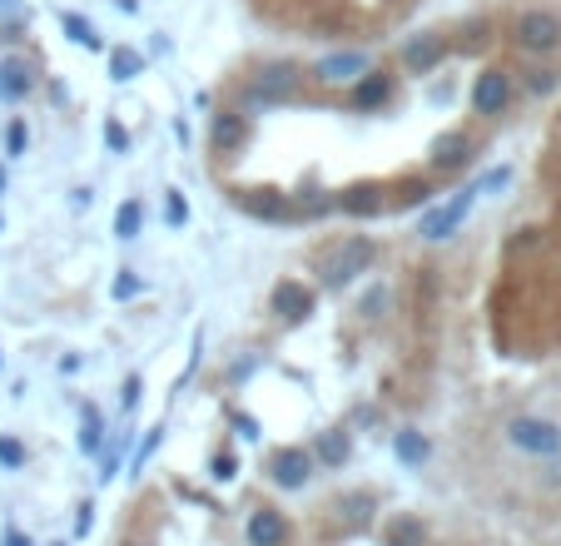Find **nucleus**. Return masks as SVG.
<instances>
[{
  "label": "nucleus",
  "mask_w": 561,
  "mask_h": 546,
  "mask_svg": "<svg viewBox=\"0 0 561 546\" xmlns=\"http://www.w3.org/2000/svg\"><path fill=\"white\" fill-rule=\"evenodd\" d=\"M244 537H249V546H288V517L274 512V507H259V512L249 517Z\"/></svg>",
  "instance_id": "dca6fc26"
},
{
  "label": "nucleus",
  "mask_w": 561,
  "mask_h": 546,
  "mask_svg": "<svg viewBox=\"0 0 561 546\" xmlns=\"http://www.w3.org/2000/svg\"><path fill=\"white\" fill-rule=\"evenodd\" d=\"M393 100V75H383V70H368L363 80H353V95H348V105L353 110H383Z\"/></svg>",
  "instance_id": "4468645a"
},
{
  "label": "nucleus",
  "mask_w": 561,
  "mask_h": 546,
  "mask_svg": "<svg viewBox=\"0 0 561 546\" xmlns=\"http://www.w3.org/2000/svg\"><path fill=\"white\" fill-rule=\"evenodd\" d=\"M269 477L279 482L283 492H298V487L313 477V452H308V447H283V452H274Z\"/></svg>",
  "instance_id": "9d476101"
},
{
  "label": "nucleus",
  "mask_w": 561,
  "mask_h": 546,
  "mask_svg": "<svg viewBox=\"0 0 561 546\" xmlns=\"http://www.w3.org/2000/svg\"><path fill=\"white\" fill-rule=\"evenodd\" d=\"M164 219H169L174 229H184V224H189V204H184V194H179V189H164Z\"/></svg>",
  "instance_id": "cd10ccee"
},
{
  "label": "nucleus",
  "mask_w": 561,
  "mask_h": 546,
  "mask_svg": "<svg viewBox=\"0 0 561 546\" xmlns=\"http://www.w3.org/2000/svg\"><path fill=\"white\" fill-rule=\"evenodd\" d=\"M0 229H5V219H0Z\"/></svg>",
  "instance_id": "79ce46f5"
},
{
  "label": "nucleus",
  "mask_w": 561,
  "mask_h": 546,
  "mask_svg": "<svg viewBox=\"0 0 561 546\" xmlns=\"http://www.w3.org/2000/svg\"><path fill=\"white\" fill-rule=\"evenodd\" d=\"M338 199V209L343 214H353V219H378L383 209H388V189L383 184H373V179H363V184H348L343 194H333Z\"/></svg>",
  "instance_id": "1a4fd4ad"
},
{
  "label": "nucleus",
  "mask_w": 561,
  "mask_h": 546,
  "mask_svg": "<svg viewBox=\"0 0 561 546\" xmlns=\"http://www.w3.org/2000/svg\"><path fill=\"white\" fill-rule=\"evenodd\" d=\"M0 546H30V537H25V532H15V527H5V537H0Z\"/></svg>",
  "instance_id": "58836bf2"
},
{
  "label": "nucleus",
  "mask_w": 561,
  "mask_h": 546,
  "mask_svg": "<svg viewBox=\"0 0 561 546\" xmlns=\"http://www.w3.org/2000/svg\"><path fill=\"white\" fill-rule=\"evenodd\" d=\"M298 80H303V75H298V65H288V60H283V65H264V70L249 80L244 100H249V105H279V100H293V95H298Z\"/></svg>",
  "instance_id": "7ed1b4c3"
},
{
  "label": "nucleus",
  "mask_w": 561,
  "mask_h": 546,
  "mask_svg": "<svg viewBox=\"0 0 561 546\" xmlns=\"http://www.w3.org/2000/svg\"><path fill=\"white\" fill-rule=\"evenodd\" d=\"M159 442H164V422H159V427H149V437H144V447H140V457H135V467H144V462L154 457V447H159Z\"/></svg>",
  "instance_id": "473e14b6"
},
{
  "label": "nucleus",
  "mask_w": 561,
  "mask_h": 546,
  "mask_svg": "<svg viewBox=\"0 0 561 546\" xmlns=\"http://www.w3.org/2000/svg\"><path fill=\"white\" fill-rule=\"evenodd\" d=\"M512 95H517V85H512V75L507 70H482L477 80H472V110L477 115H502L507 105H512Z\"/></svg>",
  "instance_id": "423d86ee"
},
{
  "label": "nucleus",
  "mask_w": 561,
  "mask_h": 546,
  "mask_svg": "<svg viewBox=\"0 0 561 546\" xmlns=\"http://www.w3.org/2000/svg\"><path fill=\"white\" fill-rule=\"evenodd\" d=\"M274 313L288 318V323H303L313 313V288L298 283V278H283L279 288H274Z\"/></svg>",
  "instance_id": "2eb2a0df"
},
{
  "label": "nucleus",
  "mask_w": 561,
  "mask_h": 546,
  "mask_svg": "<svg viewBox=\"0 0 561 546\" xmlns=\"http://www.w3.org/2000/svg\"><path fill=\"white\" fill-rule=\"evenodd\" d=\"M353 457V442H348V432H323L318 437V452H313V462H323V467H343Z\"/></svg>",
  "instance_id": "6ab92c4d"
},
{
  "label": "nucleus",
  "mask_w": 561,
  "mask_h": 546,
  "mask_svg": "<svg viewBox=\"0 0 561 546\" xmlns=\"http://www.w3.org/2000/svg\"><path fill=\"white\" fill-rule=\"evenodd\" d=\"M140 288H144V283H140V278H135V273H130V269H125V273H120V278H115V283H110V293H115V303H125V298H135Z\"/></svg>",
  "instance_id": "7c9ffc66"
},
{
  "label": "nucleus",
  "mask_w": 561,
  "mask_h": 546,
  "mask_svg": "<svg viewBox=\"0 0 561 546\" xmlns=\"http://www.w3.org/2000/svg\"><path fill=\"white\" fill-rule=\"evenodd\" d=\"M472 154H477V144H472L467 130H447V135L432 139V174L452 179V174H462L472 164Z\"/></svg>",
  "instance_id": "6e6552de"
},
{
  "label": "nucleus",
  "mask_w": 561,
  "mask_h": 546,
  "mask_svg": "<svg viewBox=\"0 0 561 546\" xmlns=\"http://www.w3.org/2000/svg\"><path fill=\"white\" fill-rule=\"evenodd\" d=\"M522 90L527 95H552V90H561V70L557 65H532V70H522Z\"/></svg>",
  "instance_id": "aec40b11"
},
{
  "label": "nucleus",
  "mask_w": 561,
  "mask_h": 546,
  "mask_svg": "<svg viewBox=\"0 0 561 546\" xmlns=\"http://www.w3.org/2000/svg\"><path fill=\"white\" fill-rule=\"evenodd\" d=\"M90 527H95V507H90V502H85V507H80V512H75V537H85V532H90Z\"/></svg>",
  "instance_id": "e433bc0d"
},
{
  "label": "nucleus",
  "mask_w": 561,
  "mask_h": 546,
  "mask_svg": "<svg viewBox=\"0 0 561 546\" xmlns=\"http://www.w3.org/2000/svg\"><path fill=\"white\" fill-rule=\"evenodd\" d=\"M100 447H105V427H100V412L85 408V417H80V452H85V457H95Z\"/></svg>",
  "instance_id": "393cba45"
},
{
  "label": "nucleus",
  "mask_w": 561,
  "mask_h": 546,
  "mask_svg": "<svg viewBox=\"0 0 561 546\" xmlns=\"http://www.w3.org/2000/svg\"><path fill=\"white\" fill-rule=\"evenodd\" d=\"M388 546H427V527H422L418 517H393Z\"/></svg>",
  "instance_id": "4be33fe9"
},
{
  "label": "nucleus",
  "mask_w": 561,
  "mask_h": 546,
  "mask_svg": "<svg viewBox=\"0 0 561 546\" xmlns=\"http://www.w3.org/2000/svg\"><path fill=\"white\" fill-rule=\"evenodd\" d=\"M0 194H5V169H0Z\"/></svg>",
  "instance_id": "ea45409f"
},
{
  "label": "nucleus",
  "mask_w": 561,
  "mask_h": 546,
  "mask_svg": "<svg viewBox=\"0 0 561 546\" xmlns=\"http://www.w3.org/2000/svg\"><path fill=\"white\" fill-rule=\"evenodd\" d=\"M140 70H144L140 50H130V45H115V50H110V75H115V80H135Z\"/></svg>",
  "instance_id": "5701e85b"
},
{
  "label": "nucleus",
  "mask_w": 561,
  "mask_h": 546,
  "mask_svg": "<svg viewBox=\"0 0 561 546\" xmlns=\"http://www.w3.org/2000/svg\"><path fill=\"white\" fill-rule=\"evenodd\" d=\"M477 194H482V189H477V184H467V189H457V194H452L442 209H432V214L422 219V239H432V244H437V239L457 234V224L467 219V209L477 204Z\"/></svg>",
  "instance_id": "0eeeda50"
},
{
  "label": "nucleus",
  "mask_w": 561,
  "mask_h": 546,
  "mask_svg": "<svg viewBox=\"0 0 561 546\" xmlns=\"http://www.w3.org/2000/svg\"><path fill=\"white\" fill-rule=\"evenodd\" d=\"M140 388H144V383L135 378V373H130V378H125V388H120V403H125V412H130L135 403H140Z\"/></svg>",
  "instance_id": "f704fd0d"
},
{
  "label": "nucleus",
  "mask_w": 561,
  "mask_h": 546,
  "mask_svg": "<svg viewBox=\"0 0 561 546\" xmlns=\"http://www.w3.org/2000/svg\"><path fill=\"white\" fill-rule=\"evenodd\" d=\"M5 149H10V154H25V125H20V120H10V130H5Z\"/></svg>",
  "instance_id": "72a5a7b5"
},
{
  "label": "nucleus",
  "mask_w": 561,
  "mask_h": 546,
  "mask_svg": "<svg viewBox=\"0 0 561 546\" xmlns=\"http://www.w3.org/2000/svg\"><path fill=\"white\" fill-rule=\"evenodd\" d=\"M363 308H368V318H383V308H388V293H383V288H373Z\"/></svg>",
  "instance_id": "c9c22d12"
},
{
  "label": "nucleus",
  "mask_w": 561,
  "mask_h": 546,
  "mask_svg": "<svg viewBox=\"0 0 561 546\" xmlns=\"http://www.w3.org/2000/svg\"><path fill=\"white\" fill-rule=\"evenodd\" d=\"M393 452H398V462H408V467H422L432 447H427V437H422V432H398V437H393Z\"/></svg>",
  "instance_id": "412c9836"
},
{
  "label": "nucleus",
  "mask_w": 561,
  "mask_h": 546,
  "mask_svg": "<svg viewBox=\"0 0 561 546\" xmlns=\"http://www.w3.org/2000/svg\"><path fill=\"white\" fill-rule=\"evenodd\" d=\"M427 199H432V179H422V174L398 179V184H393V194H388V204H393V209H422Z\"/></svg>",
  "instance_id": "a211bd4d"
},
{
  "label": "nucleus",
  "mask_w": 561,
  "mask_h": 546,
  "mask_svg": "<svg viewBox=\"0 0 561 546\" xmlns=\"http://www.w3.org/2000/svg\"><path fill=\"white\" fill-rule=\"evenodd\" d=\"M234 432H239V437H259V422L244 417V412H234Z\"/></svg>",
  "instance_id": "4c0bfd02"
},
{
  "label": "nucleus",
  "mask_w": 561,
  "mask_h": 546,
  "mask_svg": "<svg viewBox=\"0 0 561 546\" xmlns=\"http://www.w3.org/2000/svg\"><path fill=\"white\" fill-rule=\"evenodd\" d=\"M35 90V75L25 60H0V100H25Z\"/></svg>",
  "instance_id": "f3484780"
},
{
  "label": "nucleus",
  "mask_w": 561,
  "mask_h": 546,
  "mask_svg": "<svg viewBox=\"0 0 561 546\" xmlns=\"http://www.w3.org/2000/svg\"><path fill=\"white\" fill-rule=\"evenodd\" d=\"M105 144H110L115 154H130V130H125L120 120H105Z\"/></svg>",
  "instance_id": "c756f323"
},
{
  "label": "nucleus",
  "mask_w": 561,
  "mask_h": 546,
  "mask_svg": "<svg viewBox=\"0 0 561 546\" xmlns=\"http://www.w3.org/2000/svg\"><path fill=\"white\" fill-rule=\"evenodd\" d=\"M234 204H239L244 214L264 219V224H293V219H298V204H293V194H283V189H234Z\"/></svg>",
  "instance_id": "39448f33"
},
{
  "label": "nucleus",
  "mask_w": 561,
  "mask_h": 546,
  "mask_svg": "<svg viewBox=\"0 0 561 546\" xmlns=\"http://www.w3.org/2000/svg\"><path fill=\"white\" fill-rule=\"evenodd\" d=\"M368 264H373V239L353 234V239H343V244L333 249V259H328V269H323V283H328V288H348Z\"/></svg>",
  "instance_id": "20e7f679"
},
{
  "label": "nucleus",
  "mask_w": 561,
  "mask_h": 546,
  "mask_svg": "<svg viewBox=\"0 0 561 546\" xmlns=\"http://www.w3.org/2000/svg\"><path fill=\"white\" fill-rule=\"evenodd\" d=\"M60 25H65V35H70L75 45H85V50H100V35H95V25H90L85 15L65 10V15H60Z\"/></svg>",
  "instance_id": "b1692460"
},
{
  "label": "nucleus",
  "mask_w": 561,
  "mask_h": 546,
  "mask_svg": "<svg viewBox=\"0 0 561 546\" xmlns=\"http://www.w3.org/2000/svg\"><path fill=\"white\" fill-rule=\"evenodd\" d=\"M313 70H318V80H328V85H348V80H363V75H368V55H363V50L323 55Z\"/></svg>",
  "instance_id": "ddd939ff"
},
{
  "label": "nucleus",
  "mask_w": 561,
  "mask_h": 546,
  "mask_svg": "<svg viewBox=\"0 0 561 546\" xmlns=\"http://www.w3.org/2000/svg\"><path fill=\"white\" fill-rule=\"evenodd\" d=\"M234 472H239L234 452H214V462H209V477H214V482H234Z\"/></svg>",
  "instance_id": "c85d7f7f"
},
{
  "label": "nucleus",
  "mask_w": 561,
  "mask_h": 546,
  "mask_svg": "<svg viewBox=\"0 0 561 546\" xmlns=\"http://www.w3.org/2000/svg\"><path fill=\"white\" fill-rule=\"evenodd\" d=\"M0 462L5 467H25V447L15 437H5V432H0Z\"/></svg>",
  "instance_id": "2f4dec72"
},
{
  "label": "nucleus",
  "mask_w": 561,
  "mask_h": 546,
  "mask_svg": "<svg viewBox=\"0 0 561 546\" xmlns=\"http://www.w3.org/2000/svg\"><path fill=\"white\" fill-rule=\"evenodd\" d=\"M507 442L517 452H532V457H557L561 452V427L547 417H512L507 422Z\"/></svg>",
  "instance_id": "f03ea898"
},
{
  "label": "nucleus",
  "mask_w": 561,
  "mask_h": 546,
  "mask_svg": "<svg viewBox=\"0 0 561 546\" xmlns=\"http://www.w3.org/2000/svg\"><path fill=\"white\" fill-rule=\"evenodd\" d=\"M442 55H447V35H442V30H422V35H413V40L403 45V70L427 75L432 65H442Z\"/></svg>",
  "instance_id": "9b49d317"
},
{
  "label": "nucleus",
  "mask_w": 561,
  "mask_h": 546,
  "mask_svg": "<svg viewBox=\"0 0 561 546\" xmlns=\"http://www.w3.org/2000/svg\"><path fill=\"white\" fill-rule=\"evenodd\" d=\"M293 204H298V219H323V214H333V209H338V199H333V194H318V189L298 194Z\"/></svg>",
  "instance_id": "a878e982"
},
{
  "label": "nucleus",
  "mask_w": 561,
  "mask_h": 546,
  "mask_svg": "<svg viewBox=\"0 0 561 546\" xmlns=\"http://www.w3.org/2000/svg\"><path fill=\"white\" fill-rule=\"evenodd\" d=\"M120 546H149V542H120Z\"/></svg>",
  "instance_id": "a19ab883"
},
{
  "label": "nucleus",
  "mask_w": 561,
  "mask_h": 546,
  "mask_svg": "<svg viewBox=\"0 0 561 546\" xmlns=\"http://www.w3.org/2000/svg\"><path fill=\"white\" fill-rule=\"evenodd\" d=\"M244 144H249V120H244V110H219L214 125H209V149H214V154H239Z\"/></svg>",
  "instance_id": "f8f14e48"
},
{
  "label": "nucleus",
  "mask_w": 561,
  "mask_h": 546,
  "mask_svg": "<svg viewBox=\"0 0 561 546\" xmlns=\"http://www.w3.org/2000/svg\"><path fill=\"white\" fill-rule=\"evenodd\" d=\"M507 40H512V50H522V55H532V60L557 55L561 50V10H552V5H527V10H517L512 25H507Z\"/></svg>",
  "instance_id": "f257e3e1"
},
{
  "label": "nucleus",
  "mask_w": 561,
  "mask_h": 546,
  "mask_svg": "<svg viewBox=\"0 0 561 546\" xmlns=\"http://www.w3.org/2000/svg\"><path fill=\"white\" fill-rule=\"evenodd\" d=\"M140 224H144V204L140 199H125V204H120V214H115V234H120V239H135V234H140Z\"/></svg>",
  "instance_id": "bb28decb"
}]
</instances>
